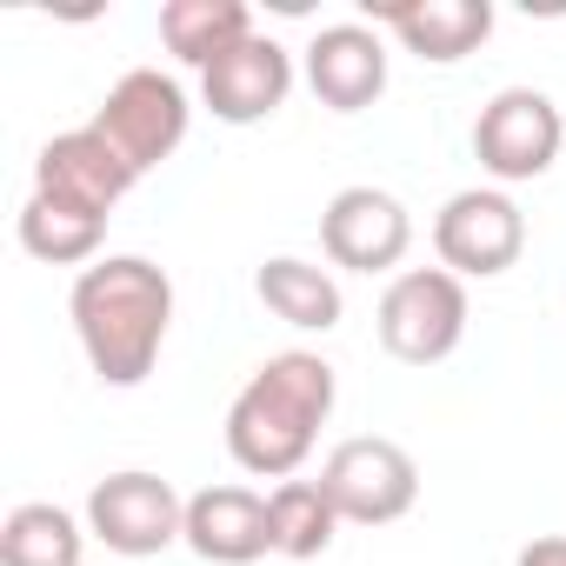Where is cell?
Listing matches in <instances>:
<instances>
[{"instance_id": "3957f363", "label": "cell", "mask_w": 566, "mask_h": 566, "mask_svg": "<svg viewBox=\"0 0 566 566\" xmlns=\"http://www.w3.org/2000/svg\"><path fill=\"white\" fill-rule=\"evenodd\" d=\"M467 340V287L447 266H407L380 294V347L400 367H440Z\"/></svg>"}, {"instance_id": "6da1fadb", "label": "cell", "mask_w": 566, "mask_h": 566, "mask_svg": "<svg viewBox=\"0 0 566 566\" xmlns=\"http://www.w3.org/2000/svg\"><path fill=\"white\" fill-rule=\"evenodd\" d=\"M74 334L107 387H140L174 327V280L140 253H107L74 280Z\"/></svg>"}, {"instance_id": "ba28073f", "label": "cell", "mask_w": 566, "mask_h": 566, "mask_svg": "<svg viewBox=\"0 0 566 566\" xmlns=\"http://www.w3.org/2000/svg\"><path fill=\"white\" fill-rule=\"evenodd\" d=\"M433 247L440 266L460 280H493L520 260L526 247V213L500 193V187H467L433 213Z\"/></svg>"}, {"instance_id": "5b68a950", "label": "cell", "mask_w": 566, "mask_h": 566, "mask_svg": "<svg viewBox=\"0 0 566 566\" xmlns=\"http://www.w3.org/2000/svg\"><path fill=\"white\" fill-rule=\"evenodd\" d=\"M321 486H327V500H334L340 520H354V526H394L420 500V467H413V453L400 440L360 433V440H340L327 453Z\"/></svg>"}, {"instance_id": "5bb4252c", "label": "cell", "mask_w": 566, "mask_h": 566, "mask_svg": "<svg viewBox=\"0 0 566 566\" xmlns=\"http://www.w3.org/2000/svg\"><path fill=\"white\" fill-rule=\"evenodd\" d=\"M374 28H387L407 54L453 67L493 34V8L486 0H400V8H374Z\"/></svg>"}, {"instance_id": "2e32d148", "label": "cell", "mask_w": 566, "mask_h": 566, "mask_svg": "<svg viewBox=\"0 0 566 566\" xmlns=\"http://www.w3.org/2000/svg\"><path fill=\"white\" fill-rule=\"evenodd\" d=\"M253 294L266 301L273 321H287L301 334H327L340 327V287H334V273L314 266V260H294V253H280L253 273Z\"/></svg>"}, {"instance_id": "9c48e42d", "label": "cell", "mask_w": 566, "mask_h": 566, "mask_svg": "<svg viewBox=\"0 0 566 566\" xmlns=\"http://www.w3.org/2000/svg\"><path fill=\"white\" fill-rule=\"evenodd\" d=\"M321 247H327V260L347 266V273H387V266L407 260L413 220H407V207H400L394 193H380V187H340V193L327 200V213H321Z\"/></svg>"}, {"instance_id": "8fae6325", "label": "cell", "mask_w": 566, "mask_h": 566, "mask_svg": "<svg viewBox=\"0 0 566 566\" xmlns=\"http://www.w3.org/2000/svg\"><path fill=\"white\" fill-rule=\"evenodd\" d=\"M134 167L94 134V127H74V134H54L48 147H41V160H34V193H48V200H61V207H81V213H94V220H107L127 193H134Z\"/></svg>"}, {"instance_id": "ac0fdd59", "label": "cell", "mask_w": 566, "mask_h": 566, "mask_svg": "<svg viewBox=\"0 0 566 566\" xmlns=\"http://www.w3.org/2000/svg\"><path fill=\"white\" fill-rule=\"evenodd\" d=\"M81 520L48 506V500H28L8 513V526H0V566H81Z\"/></svg>"}, {"instance_id": "52a82bcc", "label": "cell", "mask_w": 566, "mask_h": 566, "mask_svg": "<svg viewBox=\"0 0 566 566\" xmlns=\"http://www.w3.org/2000/svg\"><path fill=\"white\" fill-rule=\"evenodd\" d=\"M559 140H566V120H559L553 94H539V87H500L473 120V154L506 187L539 180L559 160Z\"/></svg>"}, {"instance_id": "ffe728a7", "label": "cell", "mask_w": 566, "mask_h": 566, "mask_svg": "<svg viewBox=\"0 0 566 566\" xmlns=\"http://www.w3.org/2000/svg\"><path fill=\"white\" fill-rule=\"evenodd\" d=\"M513 566H566V533H546V539L520 546V559H513Z\"/></svg>"}, {"instance_id": "9a60e30c", "label": "cell", "mask_w": 566, "mask_h": 566, "mask_svg": "<svg viewBox=\"0 0 566 566\" xmlns=\"http://www.w3.org/2000/svg\"><path fill=\"white\" fill-rule=\"evenodd\" d=\"M160 41H167L174 61L207 74L220 54L253 41V14H247V0H167L160 8Z\"/></svg>"}, {"instance_id": "30bf717a", "label": "cell", "mask_w": 566, "mask_h": 566, "mask_svg": "<svg viewBox=\"0 0 566 566\" xmlns=\"http://www.w3.org/2000/svg\"><path fill=\"white\" fill-rule=\"evenodd\" d=\"M294 94V54L280 48L273 34H253L240 41L233 54H220L207 74H200V101L213 120L227 127H253V120H273Z\"/></svg>"}, {"instance_id": "277c9868", "label": "cell", "mask_w": 566, "mask_h": 566, "mask_svg": "<svg viewBox=\"0 0 566 566\" xmlns=\"http://www.w3.org/2000/svg\"><path fill=\"white\" fill-rule=\"evenodd\" d=\"M187 94H180V81L174 74H160V67H134V74H120L114 87H107V101H101V114L87 120L134 174H154L180 140H187Z\"/></svg>"}, {"instance_id": "d6986e66", "label": "cell", "mask_w": 566, "mask_h": 566, "mask_svg": "<svg viewBox=\"0 0 566 566\" xmlns=\"http://www.w3.org/2000/svg\"><path fill=\"white\" fill-rule=\"evenodd\" d=\"M101 240H107V220H94V213H81V207H61V200H48V193H28V207H21V247H28L34 260H48V266H81V260L101 253Z\"/></svg>"}, {"instance_id": "7a4b0ae2", "label": "cell", "mask_w": 566, "mask_h": 566, "mask_svg": "<svg viewBox=\"0 0 566 566\" xmlns=\"http://www.w3.org/2000/svg\"><path fill=\"white\" fill-rule=\"evenodd\" d=\"M334 367L321 354H273L227 407V453L240 473L294 480L334 413Z\"/></svg>"}, {"instance_id": "8992f818", "label": "cell", "mask_w": 566, "mask_h": 566, "mask_svg": "<svg viewBox=\"0 0 566 566\" xmlns=\"http://www.w3.org/2000/svg\"><path fill=\"white\" fill-rule=\"evenodd\" d=\"M87 533L120 559H154L174 539H187V500L160 473H107L87 493Z\"/></svg>"}, {"instance_id": "4fadbf2b", "label": "cell", "mask_w": 566, "mask_h": 566, "mask_svg": "<svg viewBox=\"0 0 566 566\" xmlns=\"http://www.w3.org/2000/svg\"><path fill=\"white\" fill-rule=\"evenodd\" d=\"M187 546L207 566H253L273 553V513L253 486H207L187 500Z\"/></svg>"}, {"instance_id": "e0dca14e", "label": "cell", "mask_w": 566, "mask_h": 566, "mask_svg": "<svg viewBox=\"0 0 566 566\" xmlns=\"http://www.w3.org/2000/svg\"><path fill=\"white\" fill-rule=\"evenodd\" d=\"M266 513H273V553L280 559H321L340 533V513H334L321 480H280L266 493Z\"/></svg>"}, {"instance_id": "7c38bea8", "label": "cell", "mask_w": 566, "mask_h": 566, "mask_svg": "<svg viewBox=\"0 0 566 566\" xmlns=\"http://www.w3.org/2000/svg\"><path fill=\"white\" fill-rule=\"evenodd\" d=\"M307 87L321 107L334 114H360L387 94V41L380 28H360V21H340V28H321L307 41Z\"/></svg>"}]
</instances>
